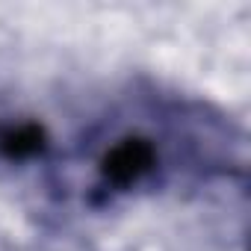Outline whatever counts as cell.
I'll list each match as a JSON object with an SVG mask.
<instances>
[{
    "label": "cell",
    "mask_w": 251,
    "mask_h": 251,
    "mask_svg": "<svg viewBox=\"0 0 251 251\" xmlns=\"http://www.w3.org/2000/svg\"><path fill=\"white\" fill-rule=\"evenodd\" d=\"M45 148V133L39 124H18L0 133V151L12 160H27Z\"/></svg>",
    "instance_id": "2"
},
{
    "label": "cell",
    "mask_w": 251,
    "mask_h": 251,
    "mask_svg": "<svg viewBox=\"0 0 251 251\" xmlns=\"http://www.w3.org/2000/svg\"><path fill=\"white\" fill-rule=\"evenodd\" d=\"M157 145L145 136H127L109 145L100 160V177L112 189H130L157 169Z\"/></svg>",
    "instance_id": "1"
}]
</instances>
